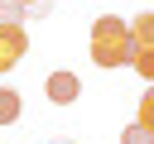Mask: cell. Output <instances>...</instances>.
<instances>
[{"instance_id": "cell-1", "label": "cell", "mask_w": 154, "mask_h": 144, "mask_svg": "<svg viewBox=\"0 0 154 144\" xmlns=\"http://www.w3.org/2000/svg\"><path fill=\"white\" fill-rule=\"evenodd\" d=\"M135 53H140V43H135V34H130V19H120V14H96L91 19V62L96 67H135Z\"/></svg>"}, {"instance_id": "cell-2", "label": "cell", "mask_w": 154, "mask_h": 144, "mask_svg": "<svg viewBox=\"0 0 154 144\" xmlns=\"http://www.w3.org/2000/svg\"><path fill=\"white\" fill-rule=\"evenodd\" d=\"M43 96H48L53 106H72V101L82 96V82H77V72H48V82H43Z\"/></svg>"}, {"instance_id": "cell-3", "label": "cell", "mask_w": 154, "mask_h": 144, "mask_svg": "<svg viewBox=\"0 0 154 144\" xmlns=\"http://www.w3.org/2000/svg\"><path fill=\"white\" fill-rule=\"evenodd\" d=\"M29 53V29H0V72H10Z\"/></svg>"}, {"instance_id": "cell-4", "label": "cell", "mask_w": 154, "mask_h": 144, "mask_svg": "<svg viewBox=\"0 0 154 144\" xmlns=\"http://www.w3.org/2000/svg\"><path fill=\"white\" fill-rule=\"evenodd\" d=\"M19 115H24V96L14 86H0V125H14Z\"/></svg>"}, {"instance_id": "cell-5", "label": "cell", "mask_w": 154, "mask_h": 144, "mask_svg": "<svg viewBox=\"0 0 154 144\" xmlns=\"http://www.w3.org/2000/svg\"><path fill=\"white\" fill-rule=\"evenodd\" d=\"M29 24V10L19 0H0V29H24Z\"/></svg>"}, {"instance_id": "cell-6", "label": "cell", "mask_w": 154, "mask_h": 144, "mask_svg": "<svg viewBox=\"0 0 154 144\" xmlns=\"http://www.w3.org/2000/svg\"><path fill=\"white\" fill-rule=\"evenodd\" d=\"M130 34H135V43H140V48H154V10L135 14V19H130Z\"/></svg>"}, {"instance_id": "cell-7", "label": "cell", "mask_w": 154, "mask_h": 144, "mask_svg": "<svg viewBox=\"0 0 154 144\" xmlns=\"http://www.w3.org/2000/svg\"><path fill=\"white\" fill-rule=\"evenodd\" d=\"M120 144H154V130H144V125L135 120V125L120 130Z\"/></svg>"}, {"instance_id": "cell-8", "label": "cell", "mask_w": 154, "mask_h": 144, "mask_svg": "<svg viewBox=\"0 0 154 144\" xmlns=\"http://www.w3.org/2000/svg\"><path fill=\"white\" fill-rule=\"evenodd\" d=\"M135 72L154 86V48H140V53H135Z\"/></svg>"}, {"instance_id": "cell-9", "label": "cell", "mask_w": 154, "mask_h": 144, "mask_svg": "<svg viewBox=\"0 0 154 144\" xmlns=\"http://www.w3.org/2000/svg\"><path fill=\"white\" fill-rule=\"evenodd\" d=\"M140 125H144V130H154V86L140 96Z\"/></svg>"}, {"instance_id": "cell-10", "label": "cell", "mask_w": 154, "mask_h": 144, "mask_svg": "<svg viewBox=\"0 0 154 144\" xmlns=\"http://www.w3.org/2000/svg\"><path fill=\"white\" fill-rule=\"evenodd\" d=\"M24 10H29V19H48V10H53V0H19Z\"/></svg>"}]
</instances>
